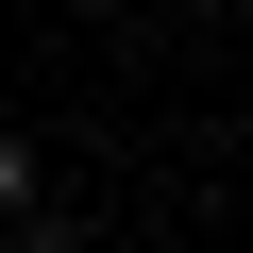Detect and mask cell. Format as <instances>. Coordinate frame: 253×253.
Here are the masks:
<instances>
[{
    "label": "cell",
    "mask_w": 253,
    "mask_h": 253,
    "mask_svg": "<svg viewBox=\"0 0 253 253\" xmlns=\"http://www.w3.org/2000/svg\"><path fill=\"white\" fill-rule=\"evenodd\" d=\"M34 203H51V152L17 135V118H0V219H34Z\"/></svg>",
    "instance_id": "cell-1"
},
{
    "label": "cell",
    "mask_w": 253,
    "mask_h": 253,
    "mask_svg": "<svg viewBox=\"0 0 253 253\" xmlns=\"http://www.w3.org/2000/svg\"><path fill=\"white\" fill-rule=\"evenodd\" d=\"M0 253H101V236H84L68 203H34V219H0Z\"/></svg>",
    "instance_id": "cell-2"
}]
</instances>
